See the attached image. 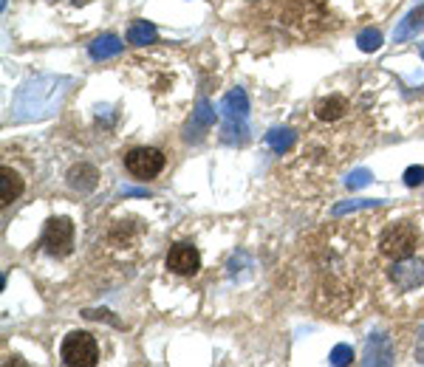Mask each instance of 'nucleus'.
Wrapping results in <instances>:
<instances>
[{
    "label": "nucleus",
    "instance_id": "1",
    "mask_svg": "<svg viewBox=\"0 0 424 367\" xmlns=\"http://www.w3.org/2000/svg\"><path fill=\"white\" fill-rule=\"evenodd\" d=\"M266 17L294 37H317L331 29V17L317 0H272Z\"/></svg>",
    "mask_w": 424,
    "mask_h": 367
},
{
    "label": "nucleus",
    "instance_id": "2",
    "mask_svg": "<svg viewBox=\"0 0 424 367\" xmlns=\"http://www.w3.org/2000/svg\"><path fill=\"white\" fill-rule=\"evenodd\" d=\"M419 249V229L410 223V220H399V223H390L382 237H379V252L390 260H405V257H413V252Z\"/></svg>",
    "mask_w": 424,
    "mask_h": 367
},
{
    "label": "nucleus",
    "instance_id": "3",
    "mask_svg": "<svg viewBox=\"0 0 424 367\" xmlns=\"http://www.w3.org/2000/svg\"><path fill=\"white\" fill-rule=\"evenodd\" d=\"M63 362L69 367H94L99 362V348L96 339L85 331H74L63 339V351H60Z\"/></svg>",
    "mask_w": 424,
    "mask_h": 367
},
{
    "label": "nucleus",
    "instance_id": "4",
    "mask_svg": "<svg viewBox=\"0 0 424 367\" xmlns=\"http://www.w3.org/2000/svg\"><path fill=\"white\" fill-rule=\"evenodd\" d=\"M221 113L226 119V125H223V142H232L235 139L232 136L235 130L238 133H246V116H249V96H246V91L243 88L229 91L223 96V102H221Z\"/></svg>",
    "mask_w": 424,
    "mask_h": 367
},
{
    "label": "nucleus",
    "instance_id": "5",
    "mask_svg": "<svg viewBox=\"0 0 424 367\" xmlns=\"http://www.w3.org/2000/svg\"><path fill=\"white\" fill-rule=\"evenodd\" d=\"M125 167L133 178L147 181V178H156L161 170H164V153L156 150V147H136L125 155Z\"/></svg>",
    "mask_w": 424,
    "mask_h": 367
},
{
    "label": "nucleus",
    "instance_id": "6",
    "mask_svg": "<svg viewBox=\"0 0 424 367\" xmlns=\"http://www.w3.org/2000/svg\"><path fill=\"white\" fill-rule=\"evenodd\" d=\"M43 246L49 254L54 257H66L74 249V223L71 218L60 215V218H51L43 229Z\"/></svg>",
    "mask_w": 424,
    "mask_h": 367
},
{
    "label": "nucleus",
    "instance_id": "7",
    "mask_svg": "<svg viewBox=\"0 0 424 367\" xmlns=\"http://www.w3.org/2000/svg\"><path fill=\"white\" fill-rule=\"evenodd\" d=\"M167 269H170L173 274H181V277L196 274V272L201 269V254H198V249H196L193 243H176V246L167 252Z\"/></svg>",
    "mask_w": 424,
    "mask_h": 367
},
{
    "label": "nucleus",
    "instance_id": "8",
    "mask_svg": "<svg viewBox=\"0 0 424 367\" xmlns=\"http://www.w3.org/2000/svg\"><path fill=\"white\" fill-rule=\"evenodd\" d=\"M390 277H393L396 289H402V291L419 289L424 283V260H410V257H405L399 266H393Z\"/></svg>",
    "mask_w": 424,
    "mask_h": 367
},
{
    "label": "nucleus",
    "instance_id": "9",
    "mask_svg": "<svg viewBox=\"0 0 424 367\" xmlns=\"http://www.w3.org/2000/svg\"><path fill=\"white\" fill-rule=\"evenodd\" d=\"M96 181H99V172H96L94 164H76V167H71V172H69L71 190H76V192H91V190L96 187Z\"/></svg>",
    "mask_w": 424,
    "mask_h": 367
},
{
    "label": "nucleus",
    "instance_id": "10",
    "mask_svg": "<svg viewBox=\"0 0 424 367\" xmlns=\"http://www.w3.org/2000/svg\"><path fill=\"white\" fill-rule=\"evenodd\" d=\"M23 195V178L11 170V167H3L0 170V204L9 207L11 201H17Z\"/></svg>",
    "mask_w": 424,
    "mask_h": 367
},
{
    "label": "nucleus",
    "instance_id": "11",
    "mask_svg": "<svg viewBox=\"0 0 424 367\" xmlns=\"http://www.w3.org/2000/svg\"><path fill=\"white\" fill-rule=\"evenodd\" d=\"M419 31H424V6L419 9H413L399 26H396V31H393V37H396V43H408V40H413V37H419Z\"/></svg>",
    "mask_w": 424,
    "mask_h": 367
},
{
    "label": "nucleus",
    "instance_id": "12",
    "mask_svg": "<svg viewBox=\"0 0 424 367\" xmlns=\"http://www.w3.org/2000/svg\"><path fill=\"white\" fill-rule=\"evenodd\" d=\"M345 110H348V99H345V96H328V99H323V102L317 105V119H323V122H337V119L345 116Z\"/></svg>",
    "mask_w": 424,
    "mask_h": 367
},
{
    "label": "nucleus",
    "instance_id": "13",
    "mask_svg": "<svg viewBox=\"0 0 424 367\" xmlns=\"http://www.w3.org/2000/svg\"><path fill=\"white\" fill-rule=\"evenodd\" d=\"M91 57L94 60H108V57H116V54H122V43H119V37H113V34H105V37H96L94 43H91Z\"/></svg>",
    "mask_w": 424,
    "mask_h": 367
},
{
    "label": "nucleus",
    "instance_id": "14",
    "mask_svg": "<svg viewBox=\"0 0 424 367\" xmlns=\"http://www.w3.org/2000/svg\"><path fill=\"white\" fill-rule=\"evenodd\" d=\"M294 142H297V133H294L291 128H275V130L266 133V145L272 147L278 155L288 153V150L294 147Z\"/></svg>",
    "mask_w": 424,
    "mask_h": 367
},
{
    "label": "nucleus",
    "instance_id": "15",
    "mask_svg": "<svg viewBox=\"0 0 424 367\" xmlns=\"http://www.w3.org/2000/svg\"><path fill=\"white\" fill-rule=\"evenodd\" d=\"M156 40H158V31L147 20H136L128 29V43H133V46H147V43H156Z\"/></svg>",
    "mask_w": 424,
    "mask_h": 367
},
{
    "label": "nucleus",
    "instance_id": "16",
    "mask_svg": "<svg viewBox=\"0 0 424 367\" xmlns=\"http://www.w3.org/2000/svg\"><path fill=\"white\" fill-rule=\"evenodd\" d=\"M212 122H215V110H212V105L207 99H201V102H198V110H196L193 128H196V130H210ZM193 128H190V130H193Z\"/></svg>",
    "mask_w": 424,
    "mask_h": 367
},
{
    "label": "nucleus",
    "instance_id": "17",
    "mask_svg": "<svg viewBox=\"0 0 424 367\" xmlns=\"http://www.w3.org/2000/svg\"><path fill=\"white\" fill-rule=\"evenodd\" d=\"M376 207H382V201H345V204H337L334 207V218H340V215H348V212H356V210H376Z\"/></svg>",
    "mask_w": 424,
    "mask_h": 367
},
{
    "label": "nucleus",
    "instance_id": "18",
    "mask_svg": "<svg viewBox=\"0 0 424 367\" xmlns=\"http://www.w3.org/2000/svg\"><path fill=\"white\" fill-rule=\"evenodd\" d=\"M356 46H359L362 51H376V48L382 46V34H379L376 29H365V31H359Z\"/></svg>",
    "mask_w": 424,
    "mask_h": 367
},
{
    "label": "nucleus",
    "instance_id": "19",
    "mask_svg": "<svg viewBox=\"0 0 424 367\" xmlns=\"http://www.w3.org/2000/svg\"><path fill=\"white\" fill-rule=\"evenodd\" d=\"M331 365H337V367H343V365H351L353 362V351H351V345H337L334 351H331Z\"/></svg>",
    "mask_w": 424,
    "mask_h": 367
},
{
    "label": "nucleus",
    "instance_id": "20",
    "mask_svg": "<svg viewBox=\"0 0 424 367\" xmlns=\"http://www.w3.org/2000/svg\"><path fill=\"white\" fill-rule=\"evenodd\" d=\"M370 178H373V175H370L368 170H353L345 184H348V190H362V187H368V184H370Z\"/></svg>",
    "mask_w": 424,
    "mask_h": 367
},
{
    "label": "nucleus",
    "instance_id": "21",
    "mask_svg": "<svg viewBox=\"0 0 424 367\" xmlns=\"http://www.w3.org/2000/svg\"><path fill=\"white\" fill-rule=\"evenodd\" d=\"M405 184H408V187L424 184V167H408V170H405Z\"/></svg>",
    "mask_w": 424,
    "mask_h": 367
},
{
    "label": "nucleus",
    "instance_id": "22",
    "mask_svg": "<svg viewBox=\"0 0 424 367\" xmlns=\"http://www.w3.org/2000/svg\"><path fill=\"white\" fill-rule=\"evenodd\" d=\"M125 195H144V190H122Z\"/></svg>",
    "mask_w": 424,
    "mask_h": 367
},
{
    "label": "nucleus",
    "instance_id": "23",
    "mask_svg": "<svg viewBox=\"0 0 424 367\" xmlns=\"http://www.w3.org/2000/svg\"><path fill=\"white\" fill-rule=\"evenodd\" d=\"M419 54H422V57H424V43H422V46H419Z\"/></svg>",
    "mask_w": 424,
    "mask_h": 367
}]
</instances>
